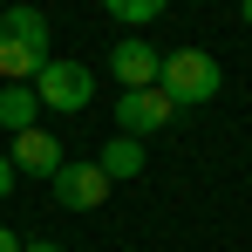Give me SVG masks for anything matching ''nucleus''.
I'll return each instance as SVG.
<instances>
[{
	"label": "nucleus",
	"mask_w": 252,
	"mask_h": 252,
	"mask_svg": "<svg viewBox=\"0 0 252 252\" xmlns=\"http://www.w3.org/2000/svg\"><path fill=\"white\" fill-rule=\"evenodd\" d=\"M48 48H55L48 14H34V7H7L0 14V75L7 82H34L48 68Z\"/></svg>",
	"instance_id": "obj_1"
},
{
	"label": "nucleus",
	"mask_w": 252,
	"mask_h": 252,
	"mask_svg": "<svg viewBox=\"0 0 252 252\" xmlns=\"http://www.w3.org/2000/svg\"><path fill=\"white\" fill-rule=\"evenodd\" d=\"M218 82H225V68H218V55H205V48H177V55H164V68H157V89H164L170 109L211 102Z\"/></svg>",
	"instance_id": "obj_2"
},
{
	"label": "nucleus",
	"mask_w": 252,
	"mask_h": 252,
	"mask_svg": "<svg viewBox=\"0 0 252 252\" xmlns=\"http://www.w3.org/2000/svg\"><path fill=\"white\" fill-rule=\"evenodd\" d=\"M28 89H34L41 109H62V116H75V109L95 102V75H89L82 62H55V55H48V68H41Z\"/></svg>",
	"instance_id": "obj_3"
},
{
	"label": "nucleus",
	"mask_w": 252,
	"mask_h": 252,
	"mask_svg": "<svg viewBox=\"0 0 252 252\" xmlns=\"http://www.w3.org/2000/svg\"><path fill=\"white\" fill-rule=\"evenodd\" d=\"M48 184H55V205H62V211H95L109 191H116V184L102 177V164H95V157H89V164H62Z\"/></svg>",
	"instance_id": "obj_4"
},
{
	"label": "nucleus",
	"mask_w": 252,
	"mask_h": 252,
	"mask_svg": "<svg viewBox=\"0 0 252 252\" xmlns=\"http://www.w3.org/2000/svg\"><path fill=\"white\" fill-rule=\"evenodd\" d=\"M170 116H177V109L164 102V89H116V129L136 136V143H143L150 129H164Z\"/></svg>",
	"instance_id": "obj_5"
},
{
	"label": "nucleus",
	"mask_w": 252,
	"mask_h": 252,
	"mask_svg": "<svg viewBox=\"0 0 252 252\" xmlns=\"http://www.w3.org/2000/svg\"><path fill=\"white\" fill-rule=\"evenodd\" d=\"M157 68H164V55L143 41V34H123V41L109 48V75H116V89H157Z\"/></svg>",
	"instance_id": "obj_6"
},
{
	"label": "nucleus",
	"mask_w": 252,
	"mask_h": 252,
	"mask_svg": "<svg viewBox=\"0 0 252 252\" xmlns=\"http://www.w3.org/2000/svg\"><path fill=\"white\" fill-rule=\"evenodd\" d=\"M7 157H14V170H28V177H55L62 170V143H55V129H21Z\"/></svg>",
	"instance_id": "obj_7"
},
{
	"label": "nucleus",
	"mask_w": 252,
	"mask_h": 252,
	"mask_svg": "<svg viewBox=\"0 0 252 252\" xmlns=\"http://www.w3.org/2000/svg\"><path fill=\"white\" fill-rule=\"evenodd\" d=\"M95 164H102V177H109V184H129V177H143V143L116 129V136L102 143V157H95Z\"/></svg>",
	"instance_id": "obj_8"
},
{
	"label": "nucleus",
	"mask_w": 252,
	"mask_h": 252,
	"mask_svg": "<svg viewBox=\"0 0 252 252\" xmlns=\"http://www.w3.org/2000/svg\"><path fill=\"white\" fill-rule=\"evenodd\" d=\"M34 116H41V102H34V89L28 82H0V129H34Z\"/></svg>",
	"instance_id": "obj_9"
},
{
	"label": "nucleus",
	"mask_w": 252,
	"mask_h": 252,
	"mask_svg": "<svg viewBox=\"0 0 252 252\" xmlns=\"http://www.w3.org/2000/svg\"><path fill=\"white\" fill-rule=\"evenodd\" d=\"M102 7H109L116 21H136V28H143V21H157V14H164L170 0H102Z\"/></svg>",
	"instance_id": "obj_10"
},
{
	"label": "nucleus",
	"mask_w": 252,
	"mask_h": 252,
	"mask_svg": "<svg viewBox=\"0 0 252 252\" xmlns=\"http://www.w3.org/2000/svg\"><path fill=\"white\" fill-rule=\"evenodd\" d=\"M7 191H14V157L0 150V198H7Z\"/></svg>",
	"instance_id": "obj_11"
},
{
	"label": "nucleus",
	"mask_w": 252,
	"mask_h": 252,
	"mask_svg": "<svg viewBox=\"0 0 252 252\" xmlns=\"http://www.w3.org/2000/svg\"><path fill=\"white\" fill-rule=\"evenodd\" d=\"M0 252H21V239H14V232H7V225H0Z\"/></svg>",
	"instance_id": "obj_12"
},
{
	"label": "nucleus",
	"mask_w": 252,
	"mask_h": 252,
	"mask_svg": "<svg viewBox=\"0 0 252 252\" xmlns=\"http://www.w3.org/2000/svg\"><path fill=\"white\" fill-rule=\"evenodd\" d=\"M21 252H62V246H48V239H34V246H21Z\"/></svg>",
	"instance_id": "obj_13"
},
{
	"label": "nucleus",
	"mask_w": 252,
	"mask_h": 252,
	"mask_svg": "<svg viewBox=\"0 0 252 252\" xmlns=\"http://www.w3.org/2000/svg\"><path fill=\"white\" fill-rule=\"evenodd\" d=\"M239 14H246V21H252V0H239Z\"/></svg>",
	"instance_id": "obj_14"
},
{
	"label": "nucleus",
	"mask_w": 252,
	"mask_h": 252,
	"mask_svg": "<svg viewBox=\"0 0 252 252\" xmlns=\"http://www.w3.org/2000/svg\"><path fill=\"white\" fill-rule=\"evenodd\" d=\"M7 7H28V0H7Z\"/></svg>",
	"instance_id": "obj_15"
}]
</instances>
